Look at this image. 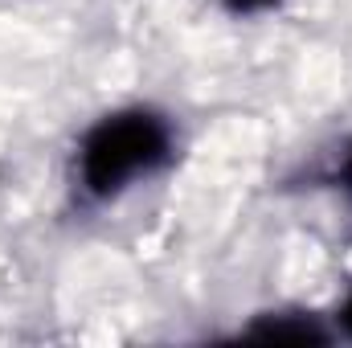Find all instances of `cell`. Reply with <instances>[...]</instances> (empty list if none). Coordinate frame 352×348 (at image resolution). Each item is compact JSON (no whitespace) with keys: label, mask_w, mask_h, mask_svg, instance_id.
<instances>
[{"label":"cell","mask_w":352,"mask_h":348,"mask_svg":"<svg viewBox=\"0 0 352 348\" xmlns=\"http://www.w3.org/2000/svg\"><path fill=\"white\" fill-rule=\"evenodd\" d=\"M160 152V135L148 123H111L87 152L90 180L98 188H115L135 168H148V160Z\"/></svg>","instance_id":"6da1fadb"},{"label":"cell","mask_w":352,"mask_h":348,"mask_svg":"<svg viewBox=\"0 0 352 348\" xmlns=\"http://www.w3.org/2000/svg\"><path fill=\"white\" fill-rule=\"evenodd\" d=\"M238 4H258V0H238Z\"/></svg>","instance_id":"7a4b0ae2"}]
</instances>
